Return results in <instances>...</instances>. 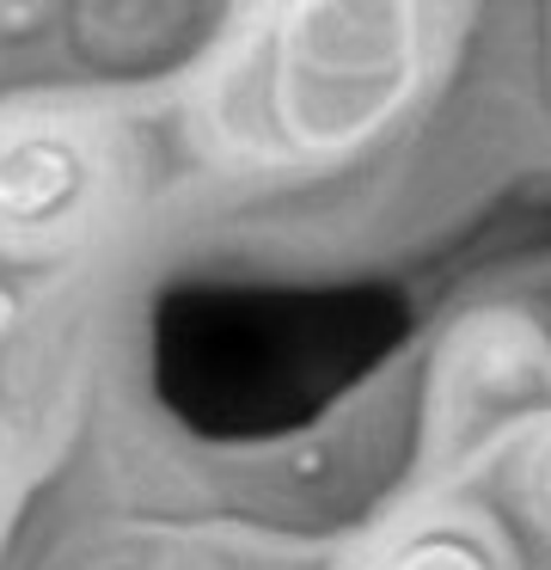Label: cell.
Returning a JSON list of instances; mask_svg holds the SVG:
<instances>
[{
    "label": "cell",
    "mask_w": 551,
    "mask_h": 570,
    "mask_svg": "<svg viewBox=\"0 0 551 570\" xmlns=\"http://www.w3.org/2000/svg\"><path fill=\"white\" fill-rule=\"evenodd\" d=\"M92 148L61 117H19L0 129V246H56L92 215Z\"/></svg>",
    "instance_id": "cell-1"
},
{
    "label": "cell",
    "mask_w": 551,
    "mask_h": 570,
    "mask_svg": "<svg viewBox=\"0 0 551 570\" xmlns=\"http://www.w3.org/2000/svg\"><path fill=\"white\" fill-rule=\"evenodd\" d=\"M399 570H484V558L453 546V540H423L416 552H404Z\"/></svg>",
    "instance_id": "cell-2"
},
{
    "label": "cell",
    "mask_w": 551,
    "mask_h": 570,
    "mask_svg": "<svg viewBox=\"0 0 551 570\" xmlns=\"http://www.w3.org/2000/svg\"><path fill=\"white\" fill-rule=\"evenodd\" d=\"M12 313H19V307H12V288L0 283V332H7V325H12Z\"/></svg>",
    "instance_id": "cell-3"
}]
</instances>
